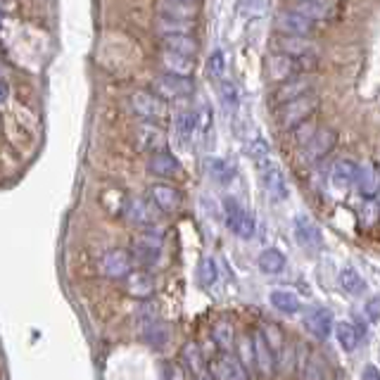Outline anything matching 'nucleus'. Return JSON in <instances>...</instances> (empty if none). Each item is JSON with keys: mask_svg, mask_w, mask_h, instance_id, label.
Listing matches in <instances>:
<instances>
[{"mask_svg": "<svg viewBox=\"0 0 380 380\" xmlns=\"http://www.w3.org/2000/svg\"><path fill=\"white\" fill-rule=\"evenodd\" d=\"M318 107H321V100H318V95L314 93H307L297 100L278 105V124H281V128H285V131H293L302 121L314 117V112Z\"/></svg>", "mask_w": 380, "mask_h": 380, "instance_id": "obj_1", "label": "nucleus"}, {"mask_svg": "<svg viewBox=\"0 0 380 380\" xmlns=\"http://www.w3.org/2000/svg\"><path fill=\"white\" fill-rule=\"evenodd\" d=\"M162 247H164V235L157 228L147 226L133 240V262H138L140 267H152L160 262Z\"/></svg>", "mask_w": 380, "mask_h": 380, "instance_id": "obj_2", "label": "nucleus"}, {"mask_svg": "<svg viewBox=\"0 0 380 380\" xmlns=\"http://www.w3.org/2000/svg\"><path fill=\"white\" fill-rule=\"evenodd\" d=\"M223 219H226V228L230 233H235L242 240H250L255 235V216L245 212L235 198L223 200Z\"/></svg>", "mask_w": 380, "mask_h": 380, "instance_id": "obj_3", "label": "nucleus"}, {"mask_svg": "<svg viewBox=\"0 0 380 380\" xmlns=\"http://www.w3.org/2000/svg\"><path fill=\"white\" fill-rule=\"evenodd\" d=\"M316 57V55H309ZM309 57H293V55H285V52H274L267 60V77L276 84H283V81L297 77L304 67H307Z\"/></svg>", "mask_w": 380, "mask_h": 380, "instance_id": "obj_4", "label": "nucleus"}, {"mask_svg": "<svg viewBox=\"0 0 380 380\" xmlns=\"http://www.w3.org/2000/svg\"><path fill=\"white\" fill-rule=\"evenodd\" d=\"M259 179H262L264 190H267V195L274 202H285L290 198V188H288V181H285V174L274 160L259 162Z\"/></svg>", "mask_w": 380, "mask_h": 380, "instance_id": "obj_5", "label": "nucleus"}, {"mask_svg": "<svg viewBox=\"0 0 380 380\" xmlns=\"http://www.w3.org/2000/svg\"><path fill=\"white\" fill-rule=\"evenodd\" d=\"M155 91L162 98H169V100H176V98H188V95L195 93V81L190 77H181V74H160L157 79L152 81Z\"/></svg>", "mask_w": 380, "mask_h": 380, "instance_id": "obj_6", "label": "nucleus"}, {"mask_svg": "<svg viewBox=\"0 0 380 380\" xmlns=\"http://www.w3.org/2000/svg\"><path fill=\"white\" fill-rule=\"evenodd\" d=\"M274 26L278 33H285V36H309L316 29V22L300 10H285L274 19Z\"/></svg>", "mask_w": 380, "mask_h": 380, "instance_id": "obj_7", "label": "nucleus"}, {"mask_svg": "<svg viewBox=\"0 0 380 380\" xmlns=\"http://www.w3.org/2000/svg\"><path fill=\"white\" fill-rule=\"evenodd\" d=\"M100 269H103V274L107 278H112V281H124L133 271V255L121 247L107 250L103 255V259H100Z\"/></svg>", "mask_w": 380, "mask_h": 380, "instance_id": "obj_8", "label": "nucleus"}, {"mask_svg": "<svg viewBox=\"0 0 380 380\" xmlns=\"http://www.w3.org/2000/svg\"><path fill=\"white\" fill-rule=\"evenodd\" d=\"M209 373L214 376V380H250L247 369L242 366L238 354H230V352H221L219 357L212 359Z\"/></svg>", "mask_w": 380, "mask_h": 380, "instance_id": "obj_9", "label": "nucleus"}, {"mask_svg": "<svg viewBox=\"0 0 380 380\" xmlns=\"http://www.w3.org/2000/svg\"><path fill=\"white\" fill-rule=\"evenodd\" d=\"M335 145H337V133L332 128H318L311 135V140L304 145V160L321 162L323 157H328V152L335 150Z\"/></svg>", "mask_w": 380, "mask_h": 380, "instance_id": "obj_10", "label": "nucleus"}, {"mask_svg": "<svg viewBox=\"0 0 380 380\" xmlns=\"http://www.w3.org/2000/svg\"><path fill=\"white\" fill-rule=\"evenodd\" d=\"M295 238L297 242L307 250V252H318L323 247V233L316 226L314 219H309L307 214L295 216Z\"/></svg>", "mask_w": 380, "mask_h": 380, "instance_id": "obj_11", "label": "nucleus"}, {"mask_svg": "<svg viewBox=\"0 0 380 380\" xmlns=\"http://www.w3.org/2000/svg\"><path fill=\"white\" fill-rule=\"evenodd\" d=\"M150 200L152 205L164 214L179 212L183 205V195L179 188L169 186V183H152L150 186Z\"/></svg>", "mask_w": 380, "mask_h": 380, "instance_id": "obj_12", "label": "nucleus"}, {"mask_svg": "<svg viewBox=\"0 0 380 380\" xmlns=\"http://www.w3.org/2000/svg\"><path fill=\"white\" fill-rule=\"evenodd\" d=\"M128 105H131V110L142 119H157L164 114V100H162V95H157V93L138 91L131 95Z\"/></svg>", "mask_w": 380, "mask_h": 380, "instance_id": "obj_13", "label": "nucleus"}, {"mask_svg": "<svg viewBox=\"0 0 380 380\" xmlns=\"http://www.w3.org/2000/svg\"><path fill=\"white\" fill-rule=\"evenodd\" d=\"M304 325H307V330L316 337V340H328L335 321H332L330 309L314 307V309L307 311V316H304Z\"/></svg>", "mask_w": 380, "mask_h": 380, "instance_id": "obj_14", "label": "nucleus"}, {"mask_svg": "<svg viewBox=\"0 0 380 380\" xmlns=\"http://www.w3.org/2000/svg\"><path fill=\"white\" fill-rule=\"evenodd\" d=\"M311 93V79L309 77H293L283 84H278V88L274 91V103L276 105H285L290 100H297L302 95Z\"/></svg>", "mask_w": 380, "mask_h": 380, "instance_id": "obj_15", "label": "nucleus"}, {"mask_svg": "<svg viewBox=\"0 0 380 380\" xmlns=\"http://www.w3.org/2000/svg\"><path fill=\"white\" fill-rule=\"evenodd\" d=\"M252 340H255V362H257V369H259V373L264 378H269L271 373L276 371V354H274V350H271V345L267 340V335H264V330H255V335H252Z\"/></svg>", "mask_w": 380, "mask_h": 380, "instance_id": "obj_16", "label": "nucleus"}, {"mask_svg": "<svg viewBox=\"0 0 380 380\" xmlns=\"http://www.w3.org/2000/svg\"><path fill=\"white\" fill-rule=\"evenodd\" d=\"M147 172L155 174L157 179H176V176L183 174V167L172 152L160 150V152H152L150 162H147Z\"/></svg>", "mask_w": 380, "mask_h": 380, "instance_id": "obj_17", "label": "nucleus"}, {"mask_svg": "<svg viewBox=\"0 0 380 380\" xmlns=\"http://www.w3.org/2000/svg\"><path fill=\"white\" fill-rule=\"evenodd\" d=\"M354 186L359 188L362 198H376L380 193V169L376 162H364L359 164V174H357V183Z\"/></svg>", "mask_w": 380, "mask_h": 380, "instance_id": "obj_18", "label": "nucleus"}, {"mask_svg": "<svg viewBox=\"0 0 380 380\" xmlns=\"http://www.w3.org/2000/svg\"><path fill=\"white\" fill-rule=\"evenodd\" d=\"M276 48L278 52H285V55H293V57L316 55V45L307 36H285V33H281L276 38Z\"/></svg>", "mask_w": 380, "mask_h": 380, "instance_id": "obj_19", "label": "nucleus"}, {"mask_svg": "<svg viewBox=\"0 0 380 380\" xmlns=\"http://www.w3.org/2000/svg\"><path fill=\"white\" fill-rule=\"evenodd\" d=\"M155 212H160V209L152 205V200L145 202L140 198H133V200L126 202L124 216L131 223H135V226H145L147 228V226H152V223H155Z\"/></svg>", "mask_w": 380, "mask_h": 380, "instance_id": "obj_20", "label": "nucleus"}, {"mask_svg": "<svg viewBox=\"0 0 380 380\" xmlns=\"http://www.w3.org/2000/svg\"><path fill=\"white\" fill-rule=\"evenodd\" d=\"M160 62L164 67V72L181 74V77H190L195 69V57L183 55V52H176V50H167V48H162Z\"/></svg>", "mask_w": 380, "mask_h": 380, "instance_id": "obj_21", "label": "nucleus"}, {"mask_svg": "<svg viewBox=\"0 0 380 380\" xmlns=\"http://www.w3.org/2000/svg\"><path fill=\"white\" fill-rule=\"evenodd\" d=\"M124 288L135 300H147V297H152L155 293V281L147 271H131V274L124 278Z\"/></svg>", "mask_w": 380, "mask_h": 380, "instance_id": "obj_22", "label": "nucleus"}, {"mask_svg": "<svg viewBox=\"0 0 380 380\" xmlns=\"http://www.w3.org/2000/svg\"><path fill=\"white\" fill-rule=\"evenodd\" d=\"M357 174H359V164L354 160L350 157H342L335 162V167H332L330 172V181L332 186H335L337 190H347L357 183Z\"/></svg>", "mask_w": 380, "mask_h": 380, "instance_id": "obj_23", "label": "nucleus"}, {"mask_svg": "<svg viewBox=\"0 0 380 380\" xmlns=\"http://www.w3.org/2000/svg\"><path fill=\"white\" fill-rule=\"evenodd\" d=\"M135 140H138L140 150L160 152L167 145V133L157 124H140L138 133H135Z\"/></svg>", "mask_w": 380, "mask_h": 380, "instance_id": "obj_24", "label": "nucleus"}, {"mask_svg": "<svg viewBox=\"0 0 380 380\" xmlns=\"http://www.w3.org/2000/svg\"><path fill=\"white\" fill-rule=\"evenodd\" d=\"M160 38H162V48L183 52V55H190V57H195L200 50L198 38L190 36V33H169V36H160Z\"/></svg>", "mask_w": 380, "mask_h": 380, "instance_id": "obj_25", "label": "nucleus"}, {"mask_svg": "<svg viewBox=\"0 0 380 380\" xmlns=\"http://www.w3.org/2000/svg\"><path fill=\"white\" fill-rule=\"evenodd\" d=\"M157 15L172 19H195L198 8L195 3H183V0H157Z\"/></svg>", "mask_w": 380, "mask_h": 380, "instance_id": "obj_26", "label": "nucleus"}, {"mask_svg": "<svg viewBox=\"0 0 380 380\" xmlns=\"http://www.w3.org/2000/svg\"><path fill=\"white\" fill-rule=\"evenodd\" d=\"M142 340L145 345H150L152 350H162L167 347L169 342V328L157 318H150V321H142V330H140Z\"/></svg>", "mask_w": 380, "mask_h": 380, "instance_id": "obj_27", "label": "nucleus"}, {"mask_svg": "<svg viewBox=\"0 0 380 380\" xmlns=\"http://www.w3.org/2000/svg\"><path fill=\"white\" fill-rule=\"evenodd\" d=\"M269 302H271V307H276L278 311H283V314H288V316H293L302 309L300 297L295 293H290V290H271Z\"/></svg>", "mask_w": 380, "mask_h": 380, "instance_id": "obj_28", "label": "nucleus"}, {"mask_svg": "<svg viewBox=\"0 0 380 380\" xmlns=\"http://www.w3.org/2000/svg\"><path fill=\"white\" fill-rule=\"evenodd\" d=\"M257 267H259L262 274L278 276L285 269V255L281 252V250L269 247V250H264V252L259 255V259H257Z\"/></svg>", "mask_w": 380, "mask_h": 380, "instance_id": "obj_29", "label": "nucleus"}, {"mask_svg": "<svg viewBox=\"0 0 380 380\" xmlns=\"http://www.w3.org/2000/svg\"><path fill=\"white\" fill-rule=\"evenodd\" d=\"M174 131H176V138H179V145L186 147L188 142H190V138L195 135V112L183 110V112L176 114Z\"/></svg>", "mask_w": 380, "mask_h": 380, "instance_id": "obj_30", "label": "nucleus"}, {"mask_svg": "<svg viewBox=\"0 0 380 380\" xmlns=\"http://www.w3.org/2000/svg\"><path fill=\"white\" fill-rule=\"evenodd\" d=\"M160 36H169V33H193L195 31V19H172V17H157Z\"/></svg>", "mask_w": 380, "mask_h": 380, "instance_id": "obj_31", "label": "nucleus"}, {"mask_svg": "<svg viewBox=\"0 0 380 380\" xmlns=\"http://www.w3.org/2000/svg\"><path fill=\"white\" fill-rule=\"evenodd\" d=\"M207 172H209V179H212V181L226 186V183L233 181L235 167H230L228 162L221 160V157H212V160H207Z\"/></svg>", "mask_w": 380, "mask_h": 380, "instance_id": "obj_32", "label": "nucleus"}, {"mask_svg": "<svg viewBox=\"0 0 380 380\" xmlns=\"http://www.w3.org/2000/svg\"><path fill=\"white\" fill-rule=\"evenodd\" d=\"M212 128H214V114H212V107L207 103L200 105V110L195 112V133H198V138L202 142L209 140V135H212Z\"/></svg>", "mask_w": 380, "mask_h": 380, "instance_id": "obj_33", "label": "nucleus"}, {"mask_svg": "<svg viewBox=\"0 0 380 380\" xmlns=\"http://www.w3.org/2000/svg\"><path fill=\"white\" fill-rule=\"evenodd\" d=\"M181 359H183V364L188 366L190 373H195V376H202V373H205V357H202V352L195 342H188L186 347H183Z\"/></svg>", "mask_w": 380, "mask_h": 380, "instance_id": "obj_34", "label": "nucleus"}, {"mask_svg": "<svg viewBox=\"0 0 380 380\" xmlns=\"http://www.w3.org/2000/svg\"><path fill=\"white\" fill-rule=\"evenodd\" d=\"M212 337H214V345L219 347L221 352H230L233 350V342H235V330L233 325H230L228 321H219L214 323L212 328Z\"/></svg>", "mask_w": 380, "mask_h": 380, "instance_id": "obj_35", "label": "nucleus"}, {"mask_svg": "<svg viewBox=\"0 0 380 380\" xmlns=\"http://www.w3.org/2000/svg\"><path fill=\"white\" fill-rule=\"evenodd\" d=\"M340 288L345 290L347 295H362L366 290V281L362 276H359L357 269L352 267H345L340 271Z\"/></svg>", "mask_w": 380, "mask_h": 380, "instance_id": "obj_36", "label": "nucleus"}, {"mask_svg": "<svg viewBox=\"0 0 380 380\" xmlns=\"http://www.w3.org/2000/svg\"><path fill=\"white\" fill-rule=\"evenodd\" d=\"M335 335H337V342L342 345L345 352H354L357 345H359V332H357V325L350 323V321H340L335 323Z\"/></svg>", "mask_w": 380, "mask_h": 380, "instance_id": "obj_37", "label": "nucleus"}, {"mask_svg": "<svg viewBox=\"0 0 380 380\" xmlns=\"http://www.w3.org/2000/svg\"><path fill=\"white\" fill-rule=\"evenodd\" d=\"M264 335H267V340L271 345V350H274V354H276V362H281V359L288 354V342H285V335H283V330L278 328V325L274 323H269V325H264Z\"/></svg>", "mask_w": 380, "mask_h": 380, "instance_id": "obj_38", "label": "nucleus"}, {"mask_svg": "<svg viewBox=\"0 0 380 380\" xmlns=\"http://www.w3.org/2000/svg\"><path fill=\"white\" fill-rule=\"evenodd\" d=\"M219 103L226 107L228 112H235L240 105V91L233 81H219Z\"/></svg>", "mask_w": 380, "mask_h": 380, "instance_id": "obj_39", "label": "nucleus"}, {"mask_svg": "<svg viewBox=\"0 0 380 380\" xmlns=\"http://www.w3.org/2000/svg\"><path fill=\"white\" fill-rule=\"evenodd\" d=\"M235 354H238V359H240L242 366H245L247 371L257 369V362H255V340L250 335H242L240 340H238Z\"/></svg>", "mask_w": 380, "mask_h": 380, "instance_id": "obj_40", "label": "nucleus"}, {"mask_svg": "<svg viewBox=\"0 0 380 380\" xmlns=\"http://www.w3.org/2000/svg\"><path fill=\"white\" fill-rule=\"evenodd\" d=\"M216 278H219V267H216V259L214 257H205V259L200 262L198 267V281L202 288H212L216 283Z\"/></svg>", "mask_w": 380, "mask_h": 380, "instance_id": "obj_41", "label": "nucleus"}, {"mask_svg": "<svg viewBox=\"0 0 380 380\" xmlns=\"http://www.w3.org/2000/svg\"><path fill=\"white\" fill-rule=\"evenodd\" d=\"M205 72H207V77L214 79V81H219L223 77V72H226V60H223V52L221 50H212V52H209Z\"/></svg>", "mask_w": 380, "mask_h": 380, "instance_id": "obj_42", "label": "nucleus"}, {"mask_svg": "<svg viewBox=\"0 0 380 380\" xmlns=\"http://www.w3.org/2000/svg\"><path fill=\"white\" fill-rule=\"evenodd\" d=\"M359 219H362L364 226H369V228L376 226L380 219V207H378L376 198H364V205L359 209Z\"/></svg>", "mask_w": 380, "mask_h": 380, "instance_id": "obj_43", "label": "nucleus"}, {"mask_svg": "<svg viewBox=\"0 0 380 380\" xmlns=\"http://www.w3.org/2000/svg\"><path fill=\"white\" fill-rule=\"evenodd\" d=\"M269 142L264 140V138H255V140H250L247 142V157L250 160H255L257 164L259 162H264V160H269Z\"/></svg>", "mask_w": 380, "mask_h": 380, "instance_id": "obj_44", "label": "nucleus"}, {"mask_svg": "<svg viewBox=\"0 0 380 380\" xmlns=\"http://www.w3.org/2000/svg\"><path fill=\"white\" fill-rule=\"evenodd\" d=\"M293 133H295V140L300 142V147H304V145H307V142L311 140V135L316 133V128H314V124H311V121L307 119V121H302V124L297 126V128H293Z\"/></svg>", "mask_w": 380, "mask_h": 380, "instance_id": "obj_45", "label": "nucleus"}, {"mask_svg": "<svg viewBox=\"0 0 380 380\" xmlns=\"http://www.w3.org/2000/svg\"><path fill=\"white\" fill-rule=\"evenodd\" d=\"M300 371H302V380H321V369H318L316 362H309V359H304L300 364Z\"/></svg>", "mask_w": 380, "mask_h": 380, "instance_id": "obj_46", "label": "nucleus"}, {"mask_svg": "<svg viewBox=\"0 0 380 380\" xmlns=\"http://www.w3.org/2000/svg\"><path fill=\"white\" fill-rule=\"evenodd\" d=\"M364 314H366V318H369L371 323H378L380 321V297H371V300L366 302Z\"/></svg>", "mask_w": 380, "mask_h": 380, "instance_id": "obj_47", "label": "nucleus"}, {"mask_svg": "<svg viewBox=\"0 0 380 380\" xmlns=\"http://www.w3.org/2000/svg\"><path fill=\"white\" fill-rule=\"evenodd\" d=\"M164 380H186V369H183L181 364H167Z\"/></svg>", "mask_w": 380, "mask_h": 380, "instance_id": "obj_48", "label": "nucleus"}, {"mask_svg": "<svg viewBox=\"0 0 380 380\" xmlns=\"http://www.w3.org/2000/svg\"><path fill=\"white\" fill-rule=\"evenodd\" d=\"M8 98H10V84L5 77H0V105L8 103Z\"/></svg>", "mask_w": 380, "mask_h": 380, "instance_id": "obj_49", "label": "nucleus"}, {"mask_svg": "<svg viewBox=\"0 0 380 380\" xmlns=\"http://www.w3.org/2000/svg\"><path fill=\"white\" fill-rule=\"evenodd\" d=\"M362 380H380V371L376 369V366H366L364 373H362Z\"/></svg>", "mask_w": 380, "mask_h": 380, "instance_id": "obj_50", "label": "nucleus"}, {"mask_svg": "<svg viewBox=\"0 0 380 380\" xmlns=\"http://www.w3.org/2000/svg\"><path fill=\"white\" fill-rule=\"evenodd\" d=\"M300 3H321V0H300Z\"/></svg>", "mask_w": 380, "mask_h": 380, "instance_id": "obj_51", "label": "nucleus"}, {"mask_svg": "<svg viewBox=\"0 0 380 380\" xmlns=\"http://www.w3.org/2000/svg\"><path fill=\"white\" fill-rule=\"evenodd\" d=\"M183 3H195V0H183Z\"/></svg>", "mask_w": 380, "mask_h": 380, "instance_id": "obj_52", "label": "nucleus"}]
</instances>
